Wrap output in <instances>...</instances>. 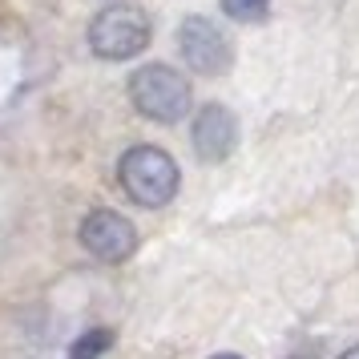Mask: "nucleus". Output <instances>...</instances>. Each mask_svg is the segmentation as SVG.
Here are the masks:
<instances>
[{"label":"nucleus","instance_id":"nucleus-5","mask_svg":"<svg viewBox=\"0 0 359 359\" xmlns=\"http://www.w3.org/2000/svg\"><path fill=\"white\" fill-rule=\"evenodd\" d=\"M81 246L101 262H121L133 255L137 230H133L130 218H121L117 210H93L81 222Z\"/></svg>","mask_w":359,"mask_h":359},{"label":"nucleus","instance_id":"nucleus-2","mask_svg":"<svg viewBox=\"0 0 359 359\" xmlns=\"http://www.w3.org/2000/svg\"><path fill=\"white\" fill-rule=\"evenodd\" d=\"M133 109L149 121H182L190 109V81L170 65H142L130 77Z\"/></svg>","mask_w":359,"mask_h":359},{"label":"nucleus","instance_id":"nucleus-10","mask_svg":"<svg viewBox=\"0 0 359 359\" xmlns=\"http://www.w3.org/2000/svg\"><path fill=\"white\" fill-rule=\"evenodd\" d=\"M214 359H243V355H214Z\"/></svg>","mask_w":359,"mask_h":359},{"label":"nucleus","instance_id":"nucleus-9","mask_svg":"<svg viewBox=\"0 0 359 359\" xmlns=\"http://www.w3.org/2000/svg\"><path fill=\"white\" fill-rule=\"evenodd\" d=\"M339 359H359V347H351V351H343Z\"/></svg>","mask_w":359,"mask_h":359},{"label":"nucleus","instance_id":"nucleus-3","mask_svg":"<svg viewBox=\"0 0 359 359\" xmlns=\"http://www.w3.org/2000/svg\"><path fill=\"white\" fill-rule=\"evenodd\" d=\"M89 45L105 61H130L149 45V17L133 4H114L89 25Z\"/></svg>","mask_w":359,"mask_h":359},{"label":"nucleus","instance_id":"nucleus-1","mask_svg":"<svg viewBox=\"0 0 359 359\" xmlns=\"http://www.w3.org/2000/svg\"><path fill=\"white\" fill-rule=\"evenodd\" d=\"M117 174H121V186H126V194L137 202V206H149V210H158L165 206L170 198L178 194V162L158 146H133L121 165H117Z\"/></svg>","mask_w":359,"mask_h":359},{"label":"nucleus","instance_id":"nucleus-6","mask_svg":"<svg viewBox=\"0 0 359 359\" xmlns=\"http://www.w3.org/2000/svg\"><path fill=\"white\" fill-rule=\"evenodd\" d=\"M194 154L202 162H222L234 142H238V121L226 105H206L202 114L194 117Z\"/></svg>","mask_w":359,"mask_h":359},{"label":"nucleus","instance_id":"nucleus-4","mask_svg":"<svg viewBox=\"0 0 359 359\" xmlns=\"http://www.w3.org/2000/svg\"><path fill=\"white\" fill-rule=\"evenodd\" d=\"M178 49L186 57V65L202 73V77H218L230 65V45L218 33V25L206 17H186L178 29Z\"/></svg>","mask_w":359,"mask_h":359},{"label":"nucleus","instance_id":"nucleus-8","mask_svg":"<svg viewBox=\"0 0 359 359\" xmlns=\"http://www.w3.org/2000/svg\"><path fill=\"white\" fill-rule=\"evenodd\" d=\"M222 8L234 20H262L266 17V0H222Z\"/></svg>","mask_w":359,"mask_h":359},{"label":"nucleus","instance_id":"nucleus-7","mask_svg":"<svg viewBox=\"0 0 359 359\" xmlns=\"http://www.w3.org/2000/svg\"><path fill=\"white\" fill-rule=\"evenodd\" d=\"M109 343H114V335H109V331H89L85 339L73 343V359H97Z\"/></svg>","mask_w":359,"mask_h":359}]
</instances>
